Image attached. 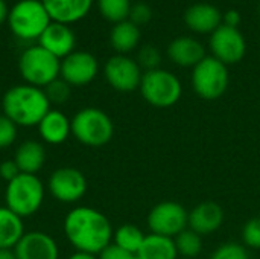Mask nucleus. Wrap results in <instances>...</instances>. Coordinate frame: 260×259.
Masks as SVG:
<instances>
[{"label":"nucleus","instance_id":"25","mask_svg":"<svg viewBox=\"0 0 260 259\" xmlns=\"http://www.w3.org/2000/svg\"><path fill=\"white\" fill-rule=\"evenodd\" d=\"M146 235L134 224H123L113 234V244L137 256Z\"/></svg>","mask_w":260,"mask_h":259},{"label":"nucleus","instance_id":"26","mask_svg":"<svg viewBox=\"0 0 260 259\" xmlns=\"http://www.w3.org/2000/svg\"><path fill=\"white\" fill-rule=\"evenodd\" d=\"M174 241L178 256H183V259H195L203 252V237H200L189 227L178 234Z\"/></svg>","mask_w":260,"mask_h":259},{"label":"nucleus","instance_id":"37","mask_svg":"<svg viewBox=\"0 0 260 259\" xmlns=\"http://www.w3.org/2000/svg\"><path fill=\"white\" fill-rule=\"evenodd\" d=\"M67 259H98L96 255H91V253H85V252H75L73 255H70Z\"/></svg>","mask_w":260,"mask_h":259},{"label":"nucleus","instance_id":"29","mask_svg":"<svg viewBox=\"0 0 260 259\" xmlns=\"http://www.w3.org/2000/svg\"><path fill=\"white\" fill-rule=\"evenodd\" d=\"M160 63H161V53L155 46L145 44L143 47H140L137 55V64L140 66V69H145L146 72L155 70L160 69Z\"/></svg>","mask_w":260,"mask_h":259},{"label":"nucleus","instance_id":"15","mask_svg":"<svg viewBox=\"0 0 260 259\" xmlns=\"http://www.w3.org/2000/svg\"><path fill=\"white\" fill-rule=\"evenodd\" d=\"M224 209L215 202H203L189 212V229L200 237L215 234L224 223Z\"/></svg>","mask_w":260,"mask_h":259},{"label":"nucleus","instance_id":"16","mask_svg":"<svg viewBox=\"0 0 260 259\" xmlns=\"http://www.w3.org/2000/svg\"><path fill=\"white\" fill-rule=\"evenodd\" d=\"M184 23L197 34H212L222 24V14L215 5L198 2L186 9Z\"/></svg>","mask_w":260,"mask_h":259},{"label":"nucleus","instance_id":"20","mask_svg":"<svg viewBox=\"0 0 260 259\" xmlns=\"http://www.w3.org/2000/svg\"><path fill=\"white\" fill-rule=\"evenodd\" d=\"M37 127L43 142L49 145H61L72 134V121L59 110L50 108Z\"/></svg>","mask_w":260,"mask_h":259},{"label":"nucleus","instance_id":"34","mask_svg":"<svg viewBox=\"0 0 260 259\" xmlns=\"http://www.w3.org/2000/svg\"><path fill=\"white\" fill-rule=\"evenodd\" d=\"M98 259H137L136 255L133 253H128L126 250L117 247L116 244H110L108 247H105L99 255H98Z\"/></svg>","mask_w":260,"mask_h":259},{"label":"nucleus","instance_id":"7","mask_svg":"<svg viewBox=\"0 0 260 259\" xmlns=\"http://www.w3.org/2000/svg\"><path fill=\"white\" fill-rule=\"evenodd\" d=\"M139 89L143 99L157 108H169L175 105L183 95V85L178 76L165 69L145 72Z\"/></svg>","mask_w":260,"mask_h":259},{"label":"nucleus","instance_id":"22","mask_svg":"<svg viewBox=\"0 0 260 259\" xmlns=\"http://www.w3.org/2000/svg\"><path fill=\"white\" fill-rule=\"evenodd\" d=\"M24 234L23 218L0 206V249H14Z\"/></svg>","mask_w":260,"mask_h":259},{"label":"nucleus","instance_id":"39","mask_svg":"<svg viewBox=\"0 0 260 259\" xmlns=\"http://www.w3.org/2000/svg\"><path fill=\"white\" fill-rule=\"evenodd\" d=\"M8 6H6V3L3 2V0H0V24L5 21V20H8Z\"/></svg>","mask_w":260,"mask_h":259},{"label":"nucleus","instance_id":"40","mask_svg":"<svg viewBox=\"0 0 260 259\" xmlns=\"http://www.w3.org/2000/svg\"><path fill=\"white\" fill-rule=\"evenodd\" d=\"M257 11H259V15H260V0H259V6H257Z\"/></svg>","mask_w":260,"mask_h":259},{"label":"nucleus","instance_id":"10","mask_svg":"<svg viewBox=\"0 0 260 259\" xmlns=\"http://www.w3.org/2000/svg\"><path fill=\"white\" fill-rule=\"evenodd\" d=\"M209 46L212 56L225 66L239 63L247 52V41L239 27H230L225 24H221L215 32L210 34Z\"/></svg>","mask_w":260,"mask_h":259},{"label":"nucleus","instance_id":"11","mask_svg":"<svg viewBox=\"0 0 260 259\" xmlns=\"http://www.w3.org/2000/svg\"><path fill=\"white\" fill-rule=\"evenodd\" d=\"M47 188L55 200L61 203H76L87 192V179L79 169L62 166L50 174Z\"/></svg>","mask_w":260,"mask_h":259},{"label":"nucleus","instance_id":"35","mask_svg":"<svg viewBox=\"0 0 260 259\" xmlns=\"http://www.w3.org/2000/svg\"><path fill=\"white\" fill-rule=\"evenodd\" d=\"M20 174H21V171H20V168L17 166V163H15L14 159H12V160H5V162L0 163V177H2L6 183L12 182V180L17 179Z\"/></svg>","mask_w":260,"mask_h":259},{"label":"nucleus","instance_id":"4","mask_svg":"<svg viewBox=\"0 0 260 259\" xmlns=\"http://www.w3.org/2000/svg\"><path fill=\"white\" fill-rule=\"evenodd\" d=\"M44 202V185L35 174H20L5 189V206L21 218L37 214Z\"/></svg>","mask_w":260,"mask_h":259},{"label":"nucleus","instance_id":"2","mask_svg":"<svg viewBox=\"0 0 260 259\" xmlns=\"http://www.w3.org/2000/svg\"><path fill=\"white\" fill-rule=\"evenodd\" d=\"M3 114L17 127H37L40 121L50 111V102L43 89L20 84L11 87L2 99Z\"/></svg>","mask_w":260,"mask_h":259},{"label":"nucleus","instance_id":"19","mask_svg":"<svg viewBox=\"0 0 260 259\" xmlns=\"http://www.w3.org/2000/svg\"><path fill=\"white\" fill-rule=\"evenodd\" d=\"M50 20L62 24L75 23L84 18L93 0H41Z\"/></svg>","mask_w":260,"mask_h":259},{"label":"nucleus","instance_id":"3","mask_svg":"<svg viewBox=\"0 0 260 259\" xmlns=\"http://www.w3.org/2000/svg\"><path fill=\"white\" fill-rule=\"evenodd\" d=\"M72 134L82 145L99 148L113 139L114 124L104 110L96 107H85L73 116Z\"/></svg>","mask_w":260,"mask_h":259},{"label":"nucleus","instance_id":"32","mask_svg":"<svg viewBox=\"0 0 260 259\" xmlns=\"http://www.w3.org/2000/svg\"><path fill=\"white\" fill-rule=\"evenodd\" d=\"M18 127L3 113L0 114V150L9 148L17 139Z\"/></svg>","mask_w":260,"mask_h":259},{"label":"nucleus","instance_id":"38","mask_svg":"<svg viewBox=\"0 0 260 259\" xmlns=\"http://www.w3.org/2000/svg\"><path fill=\"white\" fill-rule=\"evenodd\" d=\"M0 259H17L14 249H0Z\"/></svg>","mask_w":260,"mask_h":259},{"label":"nucleus","instance_id":"36","mask_svg":"<svg viewBox=\"0 0 260 259\" xmlns=\"http://www.w3.org/2000/svg\"><path fill=\"white\" fill-rule=\"evenodd\" d=\"M241 23V14L236 9H229L222 15V24L230 26V27H238Z\"/></svg>","mask_w":260,"mask_h":259},{"label":"nucleus","instance_id":"5","mask_svg":"<svg viewBox=\"0 0 260 259\" xmlns=\"http://www.w3.org/2000/svg\"><path fill=\"white\" fill-rule=\"evenodd\" d=\"M50 21L41 0H20L8 12L9 27L20 40H38Z\"/></svg>","mask_w":260,"mask_h":259},{"label":"nucleus","instance_id":"24","mask_svg":"<svg viewBox=\"0 0 260 259\" xmlns=\"http://www.w3.org/2000/svg\"><path fill=\"white\" fill-rule=\"evenodd\" d=\"M178 252L174 238L149 234L146 235L137 259H177Z\"/></svg>","mask_w":260,"mask_h":259},{"label":"nucleus","instance_id":"14","mask_svg":"<svg viewBox=\"0 0 260 259\" xmlns=\"http://www.w3.org/2000/svg\"><path fill=\"white\" fill-rule=\"evenodd\" d=\"M14 253L17 259L59 258V249L56 241L41 231L26 232L18 241V244L14 247Z\"/></svg>","mask_w":260,"mask_h":259},{"label":"nucleus","instance_id":"21","mask_svg":"<svg viewBox=\"0 0 260 259\" xmlns=\"http://www.w3.org/2000/svg\"><path fill=\"white\" fill-rule=\"evenodd\" d=\"M14 160L23 174H35L46 163V148L38 140H24L18 145Z\"/></svg>","mask_w":260,"mask_h":259},{"label":"nucleus","instance_id":"12","mask_svg":"<svg viewBox=\"0 0 260 259\" xmlns=\"http://www.w3.org/2000/svg\"><path fill=\"white\" fill-rule=\"evenodd\" d=\"M104 75L108 84L122 93L134 92L140 87L142 82V69L136 60L126 55H114L111 56L104 67Z\"/></svg>","mask_w":260,"mask_h":259},{"label":"nucleus","instance_id":"30","mask_svg":"<svg viewBox=\"0 0 260 259\" xmlns=\"http://www.w3.org/2000/svg\"><path fill=\"white\" fill-rule=\"evenodd\" d=\"M242 241L248 249L260 250V217L250 218L242 229Z\"/></svg>","mask_w":260,"mask_h":259},{"label":"nucleus","instance_id":"18","mask_svg":"<svg viewBox=\"0 0 260 259\" xmlns=\"http://www.w3.org/2000/svg\"><path fill=\"white\" fill-rule=\"evenodd\" d=\"M169 60L180 67H195L200 61H203L206 55L204 46L193 37H177L168 46Z\"/></svg>","mask_w":260,"mask_h":259},{"label":"nucleus","instance_id":"8","mask_svg":"<svg viewBox=\"0 0 260 259\" xmlns=\"http://www.w3.org/2000/svg\"><path fill=\"white\" fill-rule=\"evenodd\" d=\"M229 82L227 66L215 56H206L192 69L193 92L206 101L219 99L227 92Z\"/></svg>","mask_w":260,"mask_h":259},{"label":"nucleus","instance_id":"33","mask_svg":"<svg viewBox=\"0 0 260 259\" xmlns=\"http://www.w3.org/2000/svg\"><path fill=\"white\" fill-rule=\"evenodd\" d=\"M152 18V9L148 3L145 2H137L131 6V11H129V17L128 20L133 21L134 24H137L139 27L142 24H146L149 20Z\"/></svg>","mask_w":260,"mask_h":259},{"label":"nucleus","instance_id":"28","mask_svg":"<svg viewBox=\"0 0 260 259\" xmlns=\"http://www.w3.org/2000/svg\"><path fill=\"white\" fill-rule=\"evenodd\" d=\"M70 87L72 85H69L62 78H56L55 81L47 84L43 90L50 104H64L70 96Z\"/></svg>","mask_w":260,"mask_h":259},{"label":"nucleus","instance_id":"31","mask_svg":"<svg viewBox=\"0 0 260 259\" xmlns=\"http://www.w3.org/2000/svg\"><path fill=\"white\" fill-rule=\"evenodd\" d=\"M209 259H248L247 247L238 243H225L219 246Z\"/></svg>","mask_w":260,"mask_h":259},{"label":"nucleus","instance_id":"6","mask_svg":"<svg viewBox=\"0 0 260 259\" xmlns=\"http://www.w3.org/2000/svg\"><path fill=\"white\" fill-rule=\"evenodd\" d=\"M18 70L26 84L44 89L59 78L61 61L40 44L27 47L18 60Z\"/></svg>","mask_w":260,"mask_h":259},{"label":"nucleus","instance_id":"27","mask_svg":"<svg viewBox=\"0 0 260 259\" xmlns=\"http://www.w3.org/2000/svg\"><path fill=\"white\" fill-rule=\"evenodd\" d=\"M131 6V0H98V8L101 14L114 24L128 20Z\"/></svg>","mask_w":260,"mask_h":259},{"label":"nucleus","instance_id":"1","mask_svg":"<svg viewBox=\"0 0 260 259\" xmlns=\"http://www.w3.org/2000/svg\"><path fill=\"white\" fill-rule=\"evenodd\" d=\"M113 234L110 220L94 208H75L64 218V235L78 252L99 255L113 243Z\"/></svg>","mask_w":260,"mask_h":259},{"label":"nucleus","instance_id":"9","mask_svg":"<svg viewBox=\"0 0 260 259\" xmlns=\"http://www.w3.org/2000/svg\"><path fill=\"white\" fill-rule=\"evenodd\" d=\"M146 221L151 234L175 238L187 229L189 214L186 208L177 202H161L149 211Z\"/></svg>","mask_w":260,"mask_h":259},{"label":"nucleus","instance_id":"17","mask_svg":"<svg viewBox=\"0 0 260 259\" xmlns=\"http://www.w3.org/2000/svg\"><path fill=\"white\" fill-rule=\"evenodd\" d=\"M40 46L47 52L55 55L56 58H66L75 49V34L69 27V24L50 21V24L44 29L41 37L38 38Z\"/></svg>","mask_w":260,"mask_h":259},{"label":"nucleus","instance_id":"13","mask_svg":"<svg viewBox=\"0 0 260 259\" xmlns=\"http://www.w3.org/2000/svg\"><path fill=\"white\" fill-rule=\"evenodd\" d=\"M99 72L98 60L93 53L85 50H73L61 61V78L75 87L90 84Z\"/></svg>","mask_w":260,"mask_h":259},{"label":"nucleus","instance_id":"23","mask_svg":"<svg viewBox=\"0 0 260 259\" xmlns=\"http://www.w3.org/2000/svg\"><path fill=\"white\" fill-rule=\"evenodd\" d=\"M140 41V27L129 20L116 23L110 32V43L119 55L134 50Z\"/></svg>","mask_w":260,"mask_h":259}]
</instances>
